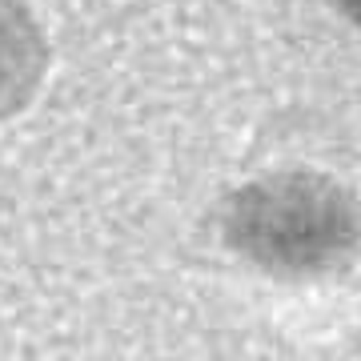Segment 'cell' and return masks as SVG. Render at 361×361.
I'll list each match as a JSON object with an SVG mask.
<instances>
[{"mask_svg":"<svg viewBox=\"0 0 361 361\" xmlns=\"http://www.w3.org/2000/svg\"><path fill=\"white\" fill-rule=\"evenodd\" d=\"M337 4H341V8H345V13L353 16V25L361 28V0H337Z\"/></svg>","mask_w":361,"mask_h":361,"instance_id":"6da1fadb","label":"cell"}]
</instances>
